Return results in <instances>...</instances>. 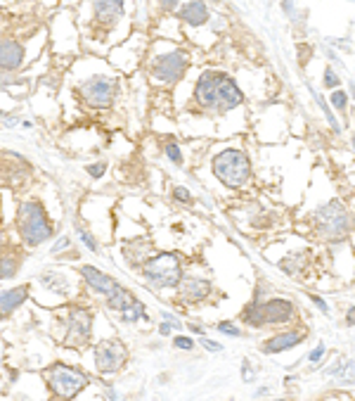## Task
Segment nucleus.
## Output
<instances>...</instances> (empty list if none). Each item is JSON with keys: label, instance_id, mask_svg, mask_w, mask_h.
I'll use <instances>...</instances> for the list:
<instances>
[{"label": "nucleus", "instance_id": "1", "mask_svg": "<svg viewBox=\"0 0 355 401\" xmlns=\"http://www.w3.org/2000/svg\"><path fill=\"white\" fill-rule=\"evenodd\" d=\"M19 237L26 247H38L54 235V228L45 214V207L38 200H24L17 212Z\"/></svg>", "mask_w": 355, "mask_h": 401}, {"label": "nucleus", "instance_id": "2", "mask_svg": "<svg viewBox=\"0 0 355 401\" xmlns=\"http://www.w3.org/2000/svg\"><path fill=\"white\" fill-rule=\"evenodd\" d=\"M140 269H142V278H145V283L154 290L175 288V285L180 283V278L185 276V271H182V261L175 252L149 254Z\"/></svg>", "mask_w": 355, "mask_h": 401}, {"label": "nucleus", "instance_id": "3", "mask_svg": "<svg viewBox=\"0 0 355 401\" xmlns=\"http://www.w3.org/2000/svg\"><path fill=\"white\" fill-rule=\"evenodd\" d=\"M214 169L216 179L228 188H244L247 183L251 181V159L244 149H237V147H230V149H223L221 154L214 157Z\"/></svg>", "mask_w": 355, "mask_h": 401}, {"label": "nucleus", "instance_id": "4", "mask_svg": "<svg viewBox=\"0 0 355 401\" xmlns=\"http://www.w3.org/2000/svg\"><path fill=\"white\" fill-rule=\"evenodd\" d=\"M187 67H190L187 52L182 47H168V50L154 52V57L147 64V72L149 79L154 81V86H173L185 77Z\"/></svg>", "mask_w": 355, "mask_h": 401}, {"label": "nucleus", "instance_id": "5", "mask_svg": "<svg viewBox=\"0 0 355 401\" xmlns=\"http://www.w3.org/2000/svg\"><path fill=\"white\" fill-rule=\"evenodd\" d=\"M315 233L327 242H341L351 233V214L339 200H330L313 214Z\"/></svg>", "mask_w": 355, "mask_h": 401}, {"label": "nucleus", "instance_id": "6", "mask_svg": "<svg viewBox=\"0 0 355 401\" xmlns=\"http://www.w3.org/2000/svg\"><path fill=\"white\" fill-rule=\"evenodd\" d=\"M43 378L47 383V390H50L57 399L78 397V394L88 387V383H91V378H88L83 371L74 368V366H64V363L50 366V368L43 373Z\"/></svg>", "mask_w": 355, "mask_h": 401}, {"label": "nucleus", "instance_id": "7", "mask_svg": "<svg viewBox=\"0 0 355 401\" xmlns=\"http://www.w3.org/2000/svg\"><path fill=\"white\" fill-rule=\"evenodd\" d=\"M116 95H119V81L107 74H93L78 84L81 103L91 110H109L116 103Z\"/></svg>", "mask_w": 355, "mask_h": 401}, {"label": "nucleus", "instance_id": "8", "mask_svg": "<svg viewBox=\"0 0 355 401\" xmlns=\"http://www.w3.org/2000/svg\"><path fill=\"white\" fill-rule=\"evenodd\" d=\"M93 311L86 307H71L64 314V339L62 342L71 349H81L91 342L93 335Z\"/></svg>", "mask_w": 355, "mask_h": 401}, {"label": "nucleus", "instance_id": "9", "mask_svg": "<svg viewBox=\"0 0 355 401\" xmlns=\"http://www.w3.org/2000/svg\"><path fill=\"white\" fill-rule=\"evenodd\" d=\"M93 358H95V371L100 375H116L126 366L128 351L124 342H119V339H105V342L95 346Z\"/></svg>", "mask_w": 355, "mask_h": 401}, {"label": "nucleus", "instance_id": "10", "mask_svg": "<svg viewBox=\"0 0 355 401\" xmlns=\"http://www.w3.org/2000/svg\"><path fill=\"white\" fill-rule=\"evenodd\" d=\"M223 72H204L194 86V103L204 112H218V86H221Z\"/></svg>", "mask_w": 355, "mask_h": 401}, {"label": "nucleus", "instance_id": "11", "mask_svg": "<svg viewBox=\"0 0 355 401\" xmlns=\"http://www.w3.org/2000/svg\"><path fill=\"white\" fill-rule=\"evenodd\" d=\"M175 288H178V297L187 304H199L214 295V285H211V281H206V278H197V276H182Z\"/></svg>", "mask_w": 355, "mask_h": 401}, {"label": "nucleus", "instance_id": "12", "mask_svg": "<svg viewBox=\"0 0 355 401\" xmlns=\"http://www.w3.org/2000/svg\"><path fill=\"white\" fill-rule=\"evenodd\" d=\"M261 311L265 325H282L293 318V304L282 297H272L268 302H261Z\"/></svg>", "mask_w": 355, "mask_h": 401}, {"label": "nucleus", "instance_id": "13", "mask_svg": "<svg viewBox=\"0 0 355 401\" xmlns=\"http://www.w3.org/2000/svg\"><path fill=\"white\" fill-rule=\"evenodd\" d=\"M244 103V93L242 88L235 84V79L223 74L221 86H218V112H232L235 107H240Z\"/></svg>", "mask_w": 355, "mask_h": 401}, {"label": "nucleus", "instance_id": "14", "mask_svg": "<svg viewBox=\"0 0 355 401\" xmlns=\"http://www.w3.org/2000/svg\"><path fill=\"white\" fill-rule=\"evenodd\" d=\"M24 64V47L19 40H0V72L12 74Z\"/></svg>", "mask_w": 355, "mask_h": 401}, {"label": "nucleus", "instance_id": "15", "mask_svg": "<svg viewBox=\"0 0 355 401\" xmlns=\"http://www.w3.org/2000/svg\"><path fill=\"white\" fill-rule=\"evenodd\" d=\"M124 17V0H95V19L102 29H112Z\"/></svg>", "mask_w": 355, "mask_h": 401}, {"label": "nucleus", "instance_id": "16", "mask_svg": "<svg viewBox=\"0 0 355 401\" xmlns=\"http://www.w3.org/2000/svg\"><path fill=\"white\" fill-rule=\"evenodd\" d=\"M78 273H81V278H83V281H86L88 288H91L93 292H98V295H102V297H107L109 292H112V290L116 288V285H119L112 276L102 273L100 269L88 266V264H83V266H81Z\"/></svg>", "mask_w": 355, "mask_h": 401}, {"label": "nucleus", "instance_id": "17", "mask_svg": "<svg viewBox=\"0 0 355 401\" xmlns=\"http://www.w3.org/2000/svg\"><path fill=\"white\" fill-rule=\"evenodd\" d=\"M303 332L298 330H286V332H277L272 335L270 339L263 342V354H279V351H286V349H293L296 344L303 342Z\"/></svg>", "mask_w": 355, "mask_h": 401}, {"label": "nucleus", "instance_id": "18", "mask_svg": "<svg viewBox=\"0 0 355 401\" xmlns=\"http://www.w3.org/2000/svg\"><path fill=\"white\" fill-rule=\"evenodd\" d=\"M178 17H180L187 26H204L209 22L211 10H209L206 0H187V3L180 8V12H178Z\"/></svg>", "mask_w": 355, "mask_h": 401}, {"label": "nucleus", "instance_id": "19", "mask_svg": "<svg viewBox=\"0 0 355 401\" xmlns=\"http://www.w3.org/2000/svg\"><path fill=\"white\" fill-rule=\"evenodd\" d=\"M26 297H29V285H19V288L0 292V318L17 311L26 302Z\"/></svg>", "mask_w": 355, "mask_h": 401}, {"label": "nucleus", "instance_id": "20", "mask_svg": "<svg viewBox=\"0 0 355 401\" xmlns=\"http://www.w3.org/2000/svg\"><path fill=\"white\" fill-rule=\"evenodd\" d=\"M105 299H107V307L112 311H116V314H121V311H126L128 307H133V304L138 302V297H135L131 290L121 288V285H116V288L109 292Z\"/></svg>", "mask_w": 355, "mask_h": 401}, {"label": "nucleus", "instance_id": "21", "mask_svg": "<svg viewBox=\"0 0 355 401\" xmlns=\"http://www.w3.org/2000/svg\"><path fill=\"white\" fill-rule=\"evenodd\" d=\"M38 283L50 292H62V295H69V281H66V276H62V273L47 271V273H40Z\"/></svg>", "mask_w": 355, "mask_h": 401}, {"label": "nucleus", "instance_id": "22", "mask_svg": "<svg viewBox=\"0 0 355 401\" xmlns=\"http://www.w3.org/2000/svg\"><path fill=\"white\" fill-rule=\"evenodd\" d=\"M149 242H133L126 247V259L131 261V266H142L145 259L149 256Z\"/></svg>", "mask_w": 355, "mask_h": 401}, {"label": "nucleus", "instance_id": "23", "mask_svg": "<svg viewBox=\"0 0 355 401\" xmlns=\"http://www.w3.org/2000/svg\"><path fill=\"white\" fill-rule=\"evenodd\" d=\"M242 321L251 325V328H263V311H261V299H254V302L249 304L247 311L242 314Z\"/></svg>", "mask_w": 355, "mask_h": 401}, {"label": "nucleus", "instance_id": "24", "mask_svg": "<svg viewBox=\"0 0 355 401\" xmlns=\"http://www.w3.org/2000/svg\"><path fill=\"white\" fill-rule=\"evenodd\" d=\"M19 271V259L15 254H3L0 256V278H15Z\"/></svg>", "mask_w": 355, "mask_h": 401}, {"label": "nucleus", "instance_id": "25", "mask_svg": "<svg viewBox=\"0 0 355 401\" xmlns=\"http://www.w3.org/2000/svg\"><path fill=\"white\" fill-rule=\"evenodd\" d=\"M119 316H121V321H126V323H135V321H138V318H145V321H147L145 304H142L140 299H138V302H135L133 307H128L126 311H121Z\"/></svg>", "mask_w": 355, "mask_h": 401}, {"label": "nucleus", "instance_id": "26", "mask_svg": "<svg viewBox=\"0 0 355 401\" xmlns=\"http://www.w3.org/2000/svg\"><path fill=\"white\" fill-rule=\"evenodd\" d=\"M313 95H315V100H318V103H320V107H322V112L327 114V121H330V126L334 128V133H339V131H341V126H339L337 117H334V114H332V110H330V107H327V103H325V100H322V95H320V93H315V91H313Z\"/></svg>", "mask_w": 355, "mask_h": 401}, {"label": "nucleus", "instance_id": "27", "mask_svg": "<svg viewBox=\"0 0 355 401\" xmlns=\"http://www.w3.org/2000/svg\"><path fill=\"white\" fill-rule=\"evenodd\" d=\"M330 103L337 107L339 112H346V107H348V95H346V91H339V88H337V91L332 93Z\"/></svg>", "mask_w": 355, "mask_h": 401}, {"label": "nucleus", "instance_id": "28", "mask_svg": "<svg viewBox=\"0 0 355 401\" xmlns=\"http://www.w3.org/2000/svg\"><path fill=\"white\" fill-rule=\"evenodd\" d=\"M163 149H166V157L173 162V164H178V166L182 164V152H180V147H178L175 142H166V147H163Z\"/></svg>", "mask_w": 355, "mask_h": 401}, {"label": "nucleus", "instance_id": "29", "mask_svg": "<svg viewBox=\"0 0 355 401\" xmlns=\"http://www.w3.org/2000/svg\"><path fill=\"white\" fill-rule=\"evenodd\" d=\"M173 200L182 202V205H190V202H192V193H190L187 188H182V186H175L173 188Z\"/></svg>", "mask_w": 355, "mask_h": 401}, {"label": "nucleus", "instance_id": "30", "mask_svg": "<svg viewBox=\"0 0 355 401\" xmlns=\"http://www.w3.org/2000/svg\"><path fill=\"white\" fill-rule=\"evenodd\" d=\"M78 237H81V242H83L86 244V247L88 249H91V252H98V242H95V237L91 235V233H88V230H83V228H78Z\"/></svg>", "mask_w": 355, "mask_h": 401}, {"label": "nucleus", "instance_id": "31", "mask_svg": "<svg viewBox=\"0 0 355 401\" xmlns=\"http://www.w3.org/2000/svg\"><path fill=\"white\" fill-rule=\"evenodd\" d=\"M218 330H221L223 335H232V337H240L242 335V330L237 328L235 323H230V321H221V323H218Z\"/></svg>", "mask_w": 355, "mask_h": 401}, {"label": "nucleus", "instance_id": "32", "mask_svg": "<svg viewBox=\"0 0 355 401\" xmlns=\"http://www.w3.org/2000/svg\"><path fill=\"white\" fill-rule=\"evenodd\" d=\"M173 344H175V349H182V351L194 349V339H192V337H185V335H178V337L173 339Z\"/></svg>", "mask_w": 355, "mask_h": 401}, {"label": "nucleus", "instance_id": "33", "mask_svg": "<svg viewBox=\"0 0 355 401\" xmlns=\"http://www.w3.org/2000/svg\"><path fill=\"white\" fill-rule=\"evenodd\" d=\"M325 86L327 88H339L341 86V79L337 77V72H334L332 67H327L325 69Z\"/></svg>", "mask_w": 355, "mask_h": 401}, {"label": "nucleus", "instance_id": "34", "mask_svg": "<svg viewBox=\"0 0 355 401\" xmlns=\"http://www.w3.org/2000/svg\"><path fill=\"white\" fill-rule=\"evenodd\" d=\"M86 171L91 174L93 179H102V176H105V171H107V164H105V162H98V164H88Z\"/></svg>", "mask_w": 355, "mask_h": 401}, {"label": "nucleus", "instance_id": "35", "mask_svg": "<svg viewBox=\"0 0 355 401\" xmlns=\"http://www.w3.org/2000/svg\"><path fill=\"white\" fill-rule=\"evenodd\" d=\"M325 351H327V346H325V344H318L315 349H313L310 354H308V361H310V363H318L320 358L325 356Z\"/></svg>", "mask_w": 355, "mask_h": 401}, {"label": "nucleus", "instance_id": "36", "mask_svg": "<svg viewBox=\"0 0 355 401\" xmlns=\"http://www.w3.org/2000/svg\"><path fill=\"white\" fill-rule=\"evenodd\" d=\"M202 344L206 346L209 351H214V354L223 351V344H221V342H214V339H209V337H204V335H202Z\"/></svg>", "mask_w": 355, "mask_h": 401}, {"label": "nucleus", "instance_id": "37", "mask_svg": "<svg viewBox=\"0 0 355 401\" xmlns=\"http://www.w3.org/2000/svg\"><path fill=\"white\" fill-rule=\"evenodd\" d=\"M161 318H163V321H168L170 325H173V330H182V323L178 321V318H175L173 314H170V311H161Z\"/></svg>", "mask_w": 355, "mask_h": 401}, {"label": "nucleus", "instance_id": "38", "mask_svg": "<svg viewBox=\"0 0 355 401\" xmlns=\"http://www.w3.org/2000/svg\"><path fill=\"white\" fill-rule=\"evenodd\" d=\"M69 244H71V240H69V237H59V240L52 244V254L62 252V249H66V247H69Z\"/></svg>", "mask_w": 355, "mask_h": 401}, {"label": "nucleus", "instance_id": "39", "mask_svg": "<svg viewBox=\"0 0 355 401\" xmlns=\"http://www.w3.org/2000/svg\"><path fill=\"white\" fill-rule=\"evenodd\" d=\"M178 3H180V0H159V8L163 12H173L178 8Z\"/></svg>", "mask_w": 355, "mask_h": 401}, {"label": "nucleus", "instance_id": "40", "mask_svg": "<svg viewBox=\"0 0 355 401\" xmlns=\"http://www.w3.org/2000/svg\"><path fill=\"white\" fill-rule=\"evenodd\" d=\"M170 332H173V325H170L168 321H163L161 325H159V335H163V337H168Z\"/></svg>", "mask_w": 355, "mask_h": 401}, {"label": "nucleus", "instance_id": "41", "mask_svg": "<svg viewBox=\"0 0 355 401\" xmlns=\"http://www.w3.org/2000/svg\"><path fill=\"white\" fill-rule=\"evenodd\" d=\"M310 299H313V302L318 304V309H320V311H325V314H327V311H330V307H327V302H325L322 297H315V295H313Z\"/></svg>", "mask_w": 355, "mask_h": 401}, {"label": "nucleus", "instance_id": "42", "mask_svg": "<svg viewBox=\"0 0 355 401\" xmlns=\"http://www.w3.org/2000/svg\"><path fill=\"white\" fill-rule=\"evenodd\" d=\"M244 383H251V378H254V371H249V361H244V373H242Z\"/></svg>", "mask_w": 355, "mask_h": 401}, {"label": "nucleus", "instance_id": "43", "mask_svg": "<svg viewBox=\"0 0 355 401\" xmlns=\"http://www.w3.org/2000/svg\"><path fill=\"white\" fill-rule=\"evenodd\" d=\"M105 394H107V399H119V394L112 390V385H105Z\"/></svg>", "mask_w": 355, "mask_h": 401}, {"label": "nucleus", "instance_id": "44", "mask_svg": "<svg viewBox=\"0 0 355 401\" xmlns=\"http://www.w3.org/2000/svg\"><path fill=\"white\" fill-rule=\"evenodd\" d=\"M282 8H284L286 15H291V12H293V3H291V0H282Z\"/></svg>", "mask_w": 355, "mask_h": 401}, {"label": "nucleus", "instance_id": "45", "mask_svg": "<svg viewBox=\"0 0 355 401\" xmlns=\"http://www.w3.org/2000/svg\"><path fill=\"white\" fill-rule=\"evenodd\" d=\"M187 328L192 330V332H197V335H204V328H202V325H194V323H190Z\"/></svg>", "mask_w": 355, "mask_h": 401}, {"label": "nucleus", "instance_id": "46", "mask_svg": "<svg viewBox=\"0 0 355 401\" xmlns=\"http://www.w3.org/2000/svg\"><path fill=\"white\" fill-rule=\"evenodd\" d=\"M3 119H5V126H8V128L17 126V119L15 117H3Z\"/></svg>", "mask_w": 355, "mask_h": 401}, {"label": "nucleus", "instance_id": "47", "mask_svg": "<svg viewBox=\"0 0 355 401\" xmlns=\"http://www.w3.org/2000/svg\"><path fill=\"white\" fill-rule=\"evenodd\" d=\"M346 321H348V325H351V328H353V309H348V316H346Z\"/></svg>", "mask_w": 355, "mask_h": 401}, {"label": "nucleus", "instance_id": "48", "mask_svg": "<svg viewBox=\"0 0 355 401\" xmlns=\"http://www.w3.org/2000/svg\"><path fill=\"white\" fill-rule=\"evenodd\" d=\"M0 252H3V233H0Z\"/></svg>", "mask_w": 355, "mask_h": 401}, {"label": "nucleus", "instance_id": "49", "mask_svg": "<svg viewBox=\"0 0 355 401\" xmlns=\"http://www.w3.org/2000/svg\"><path fill=\"white\" fill-rule=\"evenodd\" d=\"M3 117H5V112H3V110H0V119H3Z\"/></svg>", "mask_w": 355, "mask_h": 401}, {"label": "nucleus", "instance_id": "50", "mask_svg": "<svg viewBox=\"0 0 355 401\" xmlns=\"http://www.w3.org/2000/svg\"><path fill=\"white\" fill-rule=\"evenodd\" d=\"M214 3H218V0H214Z\"/></svg>", "mask_w": 355, "mask_h": 401}]
</instances>
